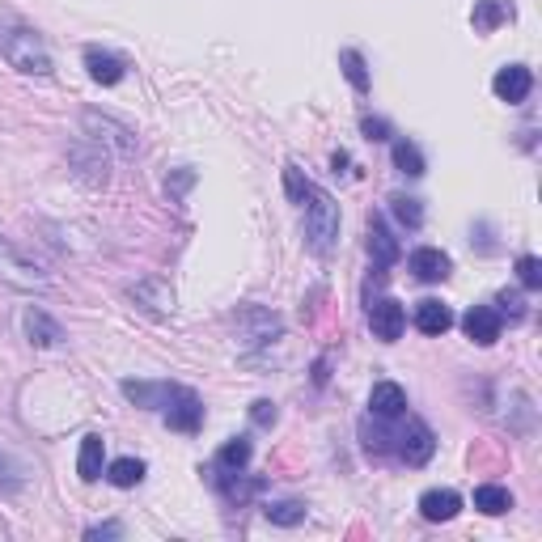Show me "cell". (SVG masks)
<instances>
[{
	"mask_svg": "<svg viewBox=\"0 0 542 542\" xmlns=\"http://www.w3.org/2000/svg\"><path fill=\"white\" fill-rule=\"evenodd\" d=\"M399 428H386L382 415H373V424L365 420L360 424V437H365V449L369 454H394L399 462L407 466H424L432 458V449H437V437H432V428L424 420H415V415H399L394 420Z\"/></svg>",
	"mask_w": 542,
	"mask_h": 542,
	"instance_id": "obj_1",
	"label": "cell"
},
{
	"mask_svg": "<svg viewBox=\"0 0 542 542\" xmlns=\"http://www.w3.org/2000/svg\"><path fill=\"white\" fill-rule=\"evenodd\" d=\"M250 420H255L259 428H271L280 420V411H276V403H267V399H259L255 407H250Z\"/></svg>",
	"mask_w": 542,
	"mask_h": 542,
	"instance_id": "obj_34",
	"label": "cell"
},
{
	"mask_svg": "<svg viewBox=\"0 0 542 542\" xmlns=\"http://www.w3.org/2000/svg\"><path fill=\"white\" fill-rule=\"evenodd\" d=\"M360 132H365L369 140H390V123H386V119L365 115V123H360Z\"/></svg>",
	"mask_w": 542,
	"mask_h": 542,
	"instance_id": "obj_35",
	"label": "cell"
},
{
	"mask_svg": "<svg viewBox=\"0 0 542 542\" xmlns=\"http://www.w3.org/2000/svg\"><path fill=\"white\" fill-rule=\"evenodd\" d=\"M415 327H420L424 335H445L449 327H454V310H449L445 301H420L415 305Z\"/></svg>",
	"mask_w": 542,
	"mask_h": 542,
	"instance_id": "obj_20",
	"label": "cell"
},
{
	"mask_svg": "<svg viewBox=\"0 0 542 542\" xmlns=\"http://www.w3.org/2000/svg\"><path fill=\"white\" fill-rule=\"evenodd\" d=\"M174 382H123V399L149 411H166V403L174 399Z\"/></svg>",
	"mask_w": 542,
	"mask_h": 542,
	"instance_id": "obj_15",
	"label": "cell"
},
{
	"mask_svg": "<svg viewBox=\"0 0 542 542\" xmlns=\"http://www.w3.org/2000/svg\"><path fill=\"white\" fill-rule=\"evenodd\" d=\"M284 187H288V195H293L297 204H305V195H310V178H301L297 166H284Z\"/></svg>",
	"mask_w": 542,
	"mask_h": 542,
	"instance_id": "obj_33",
	"label": "cell"
},
{
	"mask_svg": "<svg viewBox=\"0 0 542 542\" xmlns=\"http://www.w3.org/2000/svg\"><path fill=\"white\" fill-rule=\"evenodd\" d=\"M331 166H335V174H343V166H348V153H343V149H339V153L331 157Z\"/></svg>",
	"mask_w": 542,
	"mask_h": 542,
	"instance_id": "obj_38",
	"label": "cell"
},
{
	"mask_svg": "<svg viewBox=\"0 0 542 542\" xmlns=\"http://www.w3.org/2000/svg\"><path fill=\"white\" fill-rule=\"evenodd\" d=\"M250 454H255V445H250V437H229L221 445V454H216L212 462V475H233V471H246Z\"/></svg>",
	"mask_w": 542,
	"mask_h": 542,
	"instance_id": "obj_18",
	"label": "cell"
},
{
	"mask_svg": "<svg viewBox=\"0 0 542 542\" xmlns=\"http://www.w3.org/2000/svg\"><path fill=\"white\" fill-rule=\"evenodd\" d=\"M369 327L382 343H394L407 327V310L394 297H373L369 301Z\"/></svg>",
	"mask_w": 542,
	"mask_h": 542,
	"instance_id": "obj_7",
	"label": "cell"
},
{
	"mask_svg": "<svg viewBox=\"0 0 542 542\" xmlns=\"http://www.w3.org/2000/svg\"><path fill=\"white\" fill-rule=\"evenodd\" d=\"M166 424L174 432H200L204 428V403H200V394L187 390V386H178L174 399L166 403Z\"/></svg>",
	"mask_w": 542,
	"mask_h": 542,
	"instance_id": "obj_6",
	"label": "cell"
},
{
	"mask_svg": "<svg viewBox=\"0 0 542 542\" xmlns=\"http://www.w3.org/2000/svg\"><path fill=\"white\" fill-rule=\"evenodd\" d=\"M72 157V166H77V178H85L89 187H106V153H102V144L98 140H85V144H72L68 149Z\"/></svg>",
	"mask_w": 542,
	"mask_h": 542,
	"instance_id": "obj_9",
	"label": "cell"
},
{
	"mask_svg": "<svg viewBox=\"0 0 542 542\" xmlns=\"http://www.w3.org/2000/svg\"><path fill=\"white\" fill-rule=\"evenodd\" d=\"M369 407H373V415H382V420L407 415V390L394 386V382H377L373 394H369Z\"/></svg>",
	"mask_w": 542,
	"mask_h": 542,
	"instance_id": "obj_19",
	"label": "cell"
},
{
	"mask_svg": "<svg viewBox=\"0 0 542 542\" xmlns=\"http://www.w3.org/2000/svg\"><path fill=\"white\" fill-rule=\"evenodd\" d=\"M513 17L509 9V0H475V9H471V22L479 34H492L496 26H504Z\"/></svg>",
	"mask_w": 542,
	"mask_h": 542,
	"instance_id": "obj_22",
	"label": "cell"
},
{
	"mask_svg": "<svg viewBox=\"0 0 542 542\" xmlns=\"http://www.w3.org/2000/svg\"><path fill=\"white\" fill-rule=\"evenodd\" d=\"M390 212L399 216L403 229H420L424 225V208H420V200H411V195H390Z\"/></svg>",
	"mask_w": 542,
	"mask_h": 542,
	"instance_id": "obj_29",
	"label": "cell"
},
{
	"mask_svg": "<svg viewBox=\"0 0 542 542\" xmlns=\"http://www.w3.org/2000/svg\"><path fill=\"white\" fill-rule=\"evenodd\" d=\"M0 56H5L17 72H26V77H51V51L43 47V39L26 26H13L5 30V39H0Z\"/></svg>",
	"mask_w": 542,
	"mask_h": 542,
	"instance_id": "obj_3",
	"label": "cell"
},
{
	"mask_svg": "<svg viewBox=\"0 0 542 542\" xmlns=\"http://www.w3.org/2000/svg\"><path fill=\"white\" fill-rule=\"evenodd\" d=\"M301 208H305V246H310L318 259H327L339 246V204H335V195L310 183V195H305Z\"/></svg>",
	"mask_w": 542,
	"mask_h": 542,
	"instance_id": "obj_2",
	"label": "cell"
},
{
	"mask_svg": "<svg viewBox=\"0 0 542 542\" xmlns=\"http://www.w3.org/2000/svg\"><path fill=\"white\" fill-rule=\"evenodd\" d=\"M0 280L9 288H22V293H47L51 288V276L34 263L30 255H22L9 238H0Z\"/></svg>",
	"mask_w": 542,
	"mask_h": 542,
	"instance_id": "obj_4",
	"label": "cell"
},
{
	"mask_svg": "<svg viewBox=\"0 0 542 542\" xmlns=\"http://www.w3.org/2000/svg\"><path fill=\"white\" fill-rule=\"evenodd\" d=\"M102 462H106V441L98 437V432H89V437L81 441V454H77V475L85 483L102 479Z\"/></svg>",
	"mask_w": 542,
	"mask_h": 542,
	"instance_id": "obj_21",
	"label": "cell"
},
{
	"mask_svg": "<svg viewBox=\"0 0 542 542\" xmlns=\"http://www.w3.org/2000/svg\"><path fill=\"white\" fill-rule=\"evenodd\" d=\"M191 183H195V174H191V170H183V174H178V178H174V183H166V191H170V195H174V200H178V195H183V191H187Z\"/></svg>",
	"mask_w": 542,
	"mask_h": 542,
	"instance_id": "obj_37",
	"label": "cell"
},
{
	"mask_svg": "<svg viewBox=\"0 0 542 542\" xmlns=\"http://www.w3.org/2000/svg\"><path fill=\"white\" fill-rule=\"evenodd\" d=\"M496 305H500L496 314H509V322H521V318H526V301H521V293H509V288H504V293L496 297Z\"/></svg>",
	"mask_w": 542,
	"mask_h": 542,
	"instance_id": "obj_32",
	"label": "cell"
},
{
	"mask_svg": "<svg viewBox=\"0 0 542 542\" xmlns=\"http://www.w3.org/2000/svg\"><path fill=\"white\" fill-rule=\"evenodd\" d=\"M119 534H123L119 521H106V526H89L85 530V538H119Z\"/></svg>",
	"mask_w": 542,
	"mask_h": 542,
	"instance_id": "obj_36",
	"label": "cell"
},
{
	"mask_svg": "<svg viewBox=\"0 0 542 542\" xmlns=\"http://www.w3.org/2000/svg\"><path fill=\"white\" fill-rule=\"evenodd\" d=\"M263 517L271 521V526H280V530H293L305 521V504L301 500H276V504H267Z\"/></svg>",
	"mask_w": 542,
	"mask_h": 542,
	"instance_id": "obj_26",
	"label": "cell"
},
{
	"mask_svg": "<svg viewBox=\"0 0 542 542\" xmlns=\"http://www.w3.org/2000/svg\"><path fill=\"white\" fill-rule=\"evenodd\" d=\"M462 331L471 343H479V348H492V343L500 339V314L492 310V305H471L462 318Z\"/></svg>",
	"mask_w": 542,
	"mask_h": 542,
	"instance_id": "obj_11",
	"label": "cell"
},
{
	"mask_svg": "<svg viewBox=\"0 0 542 542\" xmlns=\"http://www.w3.org/2000/svg\"><path fill=\"white\" fill-rule=\"evenodd\" d=\"M22 327H26L34 348H60V343H64V327L51 314H43L39 305H30V310L22 314Z\"/></svg>",
	"mask_w": 542,
	"mask_h": 542,
	"instance_id": "obj_12",
	"label": "cell"
},
{
	"mask_svg": "<svg viewBox=\"0 0 542 542\" xmlns=\"http://www.w3.org/2000/svg\"><path fill=\"white\" fill-rule=\"evenodd\" d=\"M530 89H534V72H530L526 64H504L496 77H492V94H496L500 102H509V106L526 102Z\"/></svg>",
	"mask_w": 542,
	"mask_h": 542,
	"instance_id": "obj_8",
	"label": "cell"
},
{
	"mask_svg": "<svg viewBox=\"0 0 542 542\" xmlns=\"http://www.w3.org/2000/svg\"><path fill=\"white\" fill-rule=\"evenodd\" d=\"M517 280H521V288H542V259H534V255H521L517 259Z\"/></svg>",
	"mask_w": 542,
	"mask_h": 542,
	"instance_id": "obj_30",
	"label": "cell"
},
{
	"mask_svg": "<svg viewBox=\"0 0 542 542\" xmlns=\"http://www.w3.org/2000/svg\"><path fill=\"white\" fill-rule=\"evenodd\" d=\"M462 513V496L454 487H432V492L420 496V517L424 521H454Z\"/></svg>",
	"mask_w": 542,
	"mask_h": 542,
	"instance_id": "obj_16",
	"label": "cell"
},
{
	"mask_svg": "<svg viewBox=\"0 0 542 542\" xmlns=\"http://www.w3.org/2000/svg\"><path fill=\"white\" fill-rule=\"evenodd\" d=\"M394 166H399V174L407 178H420L428 166H424V153L415 149L411 140H394Z\"/></svg>",
	"mask_w": 542,
	"mask_h": 542,
	"instance_id": "obj_28",
	"label": "cell"
},
{
	"mask_svg": "<svg viewBox=\"0 0 542 542\" xmlns=\"http://www.w3.org/2000/svg\"><path fill=\"white\" fill-rule=\"evenodd\" d=\"M81 128L89 132V140H98V144H111V149H119L123 157H136V149H140V140H136V132L128 128V123H119V119H111V115L85 111V115H81Z\"/></svg>",
	"mask_w": 542,
	"mask_h": 542,
	"instance_id": "obj_5",
	"label": "cell"
},
{
	"mask_svg": "<svg viewBox=\"0 0 542 542\" xmlns=\"http://www.w3.org/2000/svg\"><path fill=\"white\" fill-rule=\"evenodd\" d=\"M369 255H373V263L377 267H390V263H399V255H403V246H399V238L390 233V225L382 221V216H369Z\"/></svg>",
	"mask_w": 542,
	"mask_h": 542,
	"instance_id": "obj_14",
	"label": "cell"
},
{
	"mask_svg": "<svg viewBox=\"0 0 542 542\" xmlns=\"http://www.w3.org/2000/svg\"><path fill=\"white\" fill-rule=\"evenodd\" d=\"M17 487H22V466L9 454H0V492H17Z\"/></svg>",
	"mask_w": 542,
	"mask_h": 542,
	"instance_id": "obj_31",
	"label": "cell"
},
{
	"mask_svg": "<svg viewBox=\"0 0 542 542\" xmlns=\"http://www.w3.org/2000/svg\"><path fill=\"white\" fill-rule=\"evenodd\" d=\"M144 471H149V466H144L140 458H115L111 466H106V479H111L115 487H136L144 479Z\"/></svg>",
	"mask_w": 542,
	"mask_h": 542,
	"instance_id": "obj_27",
	"label": "cell"
},
{
	"mask_svg": "<svg viewBox=\"0 0 542 542\" xmlns=\"http://www.w3.org/2000/svg\"><path fill=\"white\" fill-rule=\"evenodd\" d=\"M407 267L415 271V280H424V284H441V280H449V271H454L449 255H445V250H437V246H420V250H411Z\"/></svg>",
	"mask_w": 542,
	"mask_h": 542,
	"instance_id": "obj_10",
	"label": "cell"
},
{
	"mask_svg": "<svg viewBox=\"0 0 542 542\" xmlns=\"http://www.w3.org/2000/svg\"><path fill=\"white\" fill-rule=\"evenodd\" d=\"M475 509L487 513V517L509 513L513 509V492H509V487H500V483H479L475 487Z\"/></svg>",
	"mask_w": 542,
	"mask_h": 542,
	"instance_id": "obj_23",
	"label": "cell"
},
{
	"mask_svg": "<svg viewBox=\"0 0 542 542\" xmlns=\"http://www.w3.org/2000/svg\"><path fill=\"white\" fill-rule=\"evenodd\" d=\"M132 301H140V310H149V314H170L174 310V288L161 280V276H149V280H140L132 284Z\"/></svg>",
	"mask_w": 542,
	"mask_h": 542,
	"instance_id": "obj_13",
	"label": "cell"
},
{
	"mask_svg": "<svg viewBox=\"0 0 542 542\" xmlns=\"http://www.w3.org/2000/svg\"><path fill=\"white\" fill-rule=\"evenodd\" d=\"M85 68L98 85H119L128 77V64H123L115 51H102V47H85Z\"/></svg>",
	"mask_w": 542,
	"mask_h": 542,
	"instance_id": "obj_17",
	"label": "cell"
},
{
	"mask_svg": "<svg viewBox=\"0 0 542 542\" xmlns=\"http://www.w3.org/2000/svg\"><path fill=\"white\" fill-rule=\"evenodd\" d=\"M339 68H343V77L352 81L356 94H369V64H365V56H360L356 47H343L339 51Z\"/></svg>",
	"mask_w": 542,
	"mask_h": 542,
	"instance_id": "obj_24",
	"label": "cell"
},
{
	"mask_svg": "<svg viewBox=\"0 0 542 542\" xmlns=\"http://www.w3.org/2000/svg\"><path fill=\"white\" fill-rule=\"evenodd\" d=\"M242 322H250V343H271L280 339V318L267 314V310H242Z\"/></svg>",
	"mask_w": 542,
	"mask_h": 542,
	"instance_id": "obj_25",
	"label": "cell"
}]
</instances>
